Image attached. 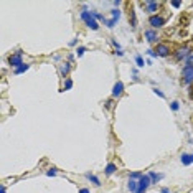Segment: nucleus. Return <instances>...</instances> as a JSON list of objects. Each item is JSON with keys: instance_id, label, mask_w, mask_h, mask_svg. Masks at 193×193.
<instances>
[{"instance_id": "nucleus-26", "label": "nucleus", "mask_w": 193, "mask_h": 193, "mask_svg": "<svg viewBox=\"0 0 193 193\" xmlns=\"http://www.w3.org/2000/svg\"><path fill=\"white\" fill-rule=\"evenodd\" d=\"M152 91H153V94H157V96H158V98L165 99V94H163V93H162V91H160V89H158V88H153Z\"/></svg>"}, {"instance_id": "nucleus-7", "label": "nucleus", "mask_w": 193, "mask_h": 193, "mask_svg": "<svg viewBox=\"0 0 193 193\" xmlns=\"http://www.w3.org/2000/svg\"><path fill=\"white\" fill-rule=\"evenodd\" d=\"M191 55V50L188 46H183V48H178V50L173 53V56H175L177 61H182V60H187L188 56Z\"/></svg>"}, {"instance_id": "nucleus-5", "label": "nucleus", "mask_w": 193, "mask_h": 193, "mask_svg": "<svg viewBox=\"0 0 193 193\" xmlns=\"http://www.w3.org/2000/svg\"><path fill=\"white\" fill-rule=\"evenodd\" d=\"M152 185V182H150V177L147 175H142L141 178H139V187H137V193H145L147 191V188Z\"/></svg>"}, {"instance_id": "nucleus-36", "label": "nucleus", "mask_w": 193, "mask_h": 193, "mask_svg": "<svg viewBox=\"0 0 193 193\" xmlns=\"http://www.w3.org/2000/svg\"><path fill=\"white\" fill-rule=\"evenodd\" d=\"M160 191H162V193H172V191H170V190H168V188H165V187H163V188H162V190H160Z\"/></svg>"}, {"instance_id": "nucleus-30", "label": "nucleus", "mask_w": 193, "mask_h": 193, "mask_svg": "<svg viewBox=\"0 0 193 193\" xmlns=\"http://www.w3.org/2000/svg\"><path fill=\"white\" fill-rule=\"evenodd\" d=\"M147 55L150 56V58H155V56H157V53H155V50H147Z\"/></svg>"}, {"instance_id": "nucleus-18", "label": "nucleus", "mask_w": 193, "mask_h": 193, "mask_svg": "<svg viewBox=\"0 0 193 193\" xmlns=\"http://www.w3.org/2000/svg\"><path fill=\"white\" fill-rule=\"evenodd\" d=\"M28 68H30V65H27V63H25V65H22L20 68H17L15 71H13V73H15V74H22V73H25Z\"/></svg>"}, {"instance_id": "nucleus-3", "label": "nucleus", "mask_w": 193, "mask_h": 193, "mask_svg": "<svg viewBox=\"0 0 193 193\" xmlns=\"http://www.w3.org/2000/svg\"><path fill=\"white\" fill-rule=\"evenodd\" d=\"M8 65H10V66H13V68H20V66L22 65H25V63H23V60H22V51L20 50H18V51H15V53H13V55H10V56H8Z\"/></svg>"}, {"instance_id": "nucleus-11", "label": "nucleus", "mask_w": 193, "mask_h": 193, "mask_svg": "<svg viewBox=\"0 0 193 193\" xmlns=\"http://www.w3.org/2000/svg\"><path fill=\"white\" fill-rule=\"evenodd\" d=\"M144 35H145V40H147L149 43H155L157 38H158L157 31L153 30V28H149V30H145V31H144Z\"/></svg>"}, {"instance_id": "nucleus-19", "label": "nucleus", "mask_w": 193, "mask_h": 193, "mask_svg": "<svg viewBox=\"0 0 193 193\" xmlns=\"http://www.w3.org/2000/svg\"><path fill=\"white\" fill-rule=\"evenodd\" d=\"M71 88H73V79H71V78H66V79H65V88H63V91H69Z\"/></svg>"}, {"instance_id": "nucleus-35", "label": "nucleus", "mask_w": 193, "mask_h": 193, "mask_svg": "<svg viewBox=\"0 0 193 193\" xmlns=\"http://www.w3.org/2000/svg\"><path fill=\"white\" fill-rule=\"evenodd\" d=\"M76 43H78V40H76V38H74V40H71V41H69V46H74Z\"/></svg>"}, {"instance_id": "nucleus-27", "label": "nucleus", "mask_w": 193, "mask_h": 193, "mask_svg": "<svg viewBox=\"0 0 193 193\" xmlns=\"http://www.w3.org/2000/svg\"><path fill=\"white\" fill-rule=\"evenodd\" d=\"M170 5H172V7H175V8H180V7H182V2H178V0H172Z\"/></svg>"}, {"instance_id": "nucleus-12", "label": "nucleus", "mask_w": 193, "mask_h": 193, "mask_svg": "<svg viewBox=\"0 0 193 193\" xmlns=\"http://www.w3.org/2000/svg\"><path fill=\"white\" fill-rule=\"evenodd\" d=\"M84 177H86V178H88V180H89L91 183H93V185H94V187H101V180H99V178H98V177H96V175H94V173H91V172H88V173H84Z\"/></svg>"}, {"instance_id": "nucleus-20", "label": "nucleus", "mask_w": 193, "mask_h": 193, "mask_svg": "<svg viewBox=\"0 0 193 193\" xmlns=\"http://www.w3.org/2000/svg\"><path fill=\"white\" fill-rule=\"evenodd\" d=\"M136 65L139 68H144V65H145V61H144V58L141 55H136Z\"/></svg>"}, {"instance_id": "nucleus-37", "label": "nucleus", "mask_w": 193, "mask_h": 193, "mask_svg": "<svg viewBox=\"0 0 193 193\" xmlns=\"http://www.w3.org/2000/svg\"><path fill=\"white\" fill-rule=\"evenodd\" d=\"M191 98H193V89H191Z\"/></svg>"}, {"instance_id": "nucleus-32", "label": "nucleus", "mask_w": 193, "mask_h": 193, "mask_svg": "<svg viewBox=\"0 0 193 193\" xmlns=\"http://www.w3.org/2000/svg\"><path fill=\"white\" fill-rule=\"evenodd\" d=\"M120 3H122V2H120V0H114V2H112V5H114V7H119Z\"/></svg>"}, {"instance_id": "nucleus-2", "label": "nucleus", "mask_w": 193, "mask_h": 193, "mask_svg": "<svg viewBox=\"0 0 193 193\" xmlns=\"http://www.w3.org/2000/svg\"><path fill=\"white\" fill-rule=\"evenodd\" d=\"M193 83V65H185L182 68V84H191Z\"/></svg>"}, {"instance_id": "nucleus-8", "label": "nucleus", "mask_w": 193, "mask_h": 193, "mask_svg": "<svg viewBox=\"0 0 193 193\" xmlns=\"http://www.w3.org/2000/svg\"><path fill=\"white\" fill-rule=\"evenodd\" d=\"M155 53H157V56L167 58L168 55H170V46H168L167 43H158L157 48H155Z\"/></svg>"}, {"instance_id": "nucleus-9", "label": "nucleus", "mask_w": 193, "mask_h": 193, "mask_svg": "<svg viewBox=\"0 0 193 193\" xmlns=\"http://www.w3.org/2000/svg\"><path fill=\"white\" fill-rule=\"evenodd\" d=\"M69 71H71V63H61V65H58V73H60L61 78H68V74H69Z\"/></svg>"}, {"instance_id": "nucleus-34", "label": "nucleus", "mask_w": 193, "mask_h": 193, "mask_svg": "<svg viewBox=\"0 0 193 193\" xmlns=\"http://www.w3.org/2000/svg\"><path fill=\"white\" fill-rule=\"evenodd\" d=\"M79 193H91V191H89V188H81Z\"/></svg>"}, {"instance_id": "nucleus-25", "label": "nucleus", "mask_w": 193, "mask_h": 193, "mask_svg": "<svg viewBox=\"0 0 193 193\" xmlns=\"http://www.w3.org/2000/svg\"><path fill=\"white\" fill-rule=\"evenodd\" d=\"M86 51H88V50H86V46H78V50H76V55H78V56H83Z\"/></svg>"}, {"instance_id": "nucleus-31", "label": "nucleus", "mask_w": 193, "mask_h": 193, "mask_svg": "<svg viewBox=\"0 0 193 193\" xmlns=\"http://www.w3.org/2000/svg\"><path fill=\"white\" fill-rule=\"evenodd\" d=\"M185 65H193V53H191V55H190V56H188V58H187Z\"/></svg>"}, {"instance_id": "nucleus-17", "label": "nucleus", "mask_w": 193, "mask_h": 193, "mask_svg": "<svg viewBox=\"0 0 193 193\" xmlns=\"http://www.w3.org/2000/svg\"><path fill=\"white\" fill-rule=\"evenodd\" d=\"M147 175L150 177V182H152V183H157V182H160L162 178H163V175H162V173H155V172H152V170L149 172Z\"/></svg>"}, {"instance_id": "nucleus-24", "label": "nucleus", "mask_w": 193, "mask_h": 193, "mask_svg": "<svg viewBox=\"0 0 193 193\" xmlns=\"http://www.w3.org/2000/svg\"><path fill=\"white\" fill-rule=\"evenodd\" d=\"M141 177H142L141 172H132V173H129V178H134V180H139Z\"/></svg>"}, {"instance_id": "nucleus-28", "label": "nucleus", "mask_w": 193, "mask_h": 193, "mask_svg": "<svg viewBox=\"0 0 193 193\" xmlns=\"http://www.w3.org/2000/svg\"><path fill=\"white\" fill-rule=\"evenodd\" d=\"M46 175L48 177H55L56 175V168H50V170H46Z\"/></svg>"}, {"instance_id": "nucleus-14", "label": "nucleus", "mask_w": 193, "mask_h": 193, "mask_svg": "<svg viewBox=\"0 0 193 193\" xmlns=\"http://www.w3.org/2000/svg\"><path fill=\"white\" fill-rule=\"evenodd\" d=\"M117 170V165H115V163H107V165H106V168H104V173H106V177H111L112 175V173Z\"/></svg>"}, {"instance_id": "nucleus-21", "label": "nucleus", "mask_w": 193, "mask_h": 193, "mask_svg": "<svg viewBox=\"0 0 193 193\" xmlns=\"http://www.w3.org/2000/svg\"><path fill=\"white\" fill-rule=\"evenodd\" d=\"M111 15H112V18H115V20H119L120 18V10L119 8H112V10H111Z\"/></svg>"}, {"instance_id": "nucleus-10", "label": "nucleus", "mask_w": 193, "mask_h": 193, "mask_svg": "<svg viewBox=\"0 0 193 193\" xmlns=\"http://www.w3.org/2000/svg\"><path fill=\"white\" fill-rule=\"evenodd\" d=\"M122 93H124V83L122 81H117L112 86V98H119V96H122Z\"/></svg>"}, {"instance_id": "nucleus-4", "label": "nucleus", "mask_w": 193, "mask_h": 193, "mask_svg": "<svg viewBox=\"0 0 193 193\" xmlns=\"http://www.w3.org/2000/svg\"><path fill=\"white\" fill-rule=\"evenodd\" d=\"M141 5L145 8V12L152 17V15H155L157 10L160 8V2H153V0H149V2H141Z\"/></svg>"}, {"instance_id": "nucleus-22", "label": "nucleus", "mask_w": 193, "mask_h": 193, "mask_svg": "<svg viewBox=\"0 0 193 193\" xmlns=\"http://www.w3.org/2000/svg\"><path fill=\"white\" fill-rule=\"evenodd\" d=\"M115 23H117V20H115V18H111V20H106V23L104 25L107 27V28H114V25Z\"/></svg>"}, {"instance_id": "nucleus-15", "label": "nucleus", "mask_w": 193, "mask_h": 193, "mask_svg": "<svg viewBox=\"0 0 193 193\" xmlns=\"http://www.w3.org/2000/svg\"><path fill=\"white\" fill-rule=\"evenodd\" d=\"M180 160H182L183 165H191V163H193V155H191V153H182Z\"/></svg>"}, {"instance_id": "nucleus-6", "label": "nucleus", "mask_w": 193, "mask_h": 193, "mask_svg": "<svg viewBox=\"0 0 193 193\" xmlns=\"http://www.w3.org/2000/svg\"><path fill=\"white\" fill-rule=\"evenodd\" d=\"M165 18L160 17V15H152V17H149V25H150L153 30H157V28H162L163 25H165Z\"/></svg>"}, {"instance_id": "nucleus-23", "label": "nucleus", "mask_w": 193, "mask_h": 193, "mask_svg": "<svg viewBox=\"0 0 193 193\" xmlns=\"http://www.w3.org/2000/svg\"><path fill=\"white\" fill-rule=\"evenodd\" d=\"M170 109L177 112V111L180 109V103H178V101H172V103H170Z\"/></svg>"}, {"instance_id": "nucleus-1", "label": "nucleus", "mask_w": 193, "mask_h": 193, "mask_svg": "<svg viewBox=\"0 0 193 193\" xmlns=\"http://www.w3.org/2000/svg\"><path fill=\"white\" fill-rule=\"evenodd\" d=\"M79 18L86 23V27L91 28V30H94V31L99 30V23H98V20H96V18H93V15H91L89 10L83 8V10H81V13H79Z\"/></svg>"}, {"instance_id": "nucleus-29", "label": "nucleus", "mask_w": 193, "mask_h": 193, "mask_svg": "<svg viewBox=\"0 0 193 193\" xmlns=\"http://www.w3.org/2000/svg\"><path fill=\"white\" fill-rule=\"evenodd\" d=\"M111 41H112V45H114V48H115V51H119V50H120V45H119V43L115 41L114 38H112V40H111Z\"/></svg>"}, {"instance_id": "nucleus-16", "label": "nucleus", "mask_w": 193, "mask_h": 193, "mask_svg": "<svg viewBox=\"0 0 193 193\" xmlns=\"http://www.w3.org/2000/svg\"><path fill=\"white\" fill-rule=\"evenodd\" d=\"M129 22H131V27L132 28L137 27V15H136V12H134L132 7H131V12H129Z\"/></svg>"}, {"instance_id": "nucleus-33", "label": "nucleus", "mask_w": 193, "mask_h": 193, "mask_svg": "<svg viewBox=\"0 0 193 193\" xmlns=\"http://www.w3.org/2000/svg\"><path fill=\"white\" fill-rule=\"evenodd\" d=\"M0 193H7V187H5V185L0 187Z\"/></svg>"}, {"instance_id": "nucleus-13", "label": "nucleus", "mask_w": 193, "mask_h": 193, "mask_svg": "<svg viewBox=\"0 0 193 193\" xmlns=\"http://www.w3.org/2000/svg\"><path fill=\"white\" fill-rule=\"evenodd\" d=\"M137 187H139V180H134V178H129L127 188L131 193H137Z\"/></svg>"}]
</instances>
